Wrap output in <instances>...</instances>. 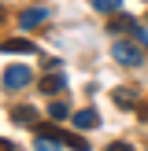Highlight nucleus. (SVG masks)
Listing matches in <instances>:
<instances>
[{"label": "nucleus", "instance_id": "f257e3e1", "mask_svg": "<svg viewBox=\"0 0 148 151\" xmlns=\"http://www.w3.org/2000/svg\"><path fill=\"white\" fill-rule=\"evenodd\" d=\"M111 55H115V63H122V66H141L144 63V52H141L137 44H130V41H115L111 44Z\"/></svg>", "mask_w": 148, "mask_h": 151}, {"label": "nucleus", "instance_id": "f03ea898", "mask_svg": "<svg viewBox=\"0 0 148 151\" xmlns=\"http://www.w3.org/2000/svg\"><path fill=\"white\" fill-rule=\"evenodd\" d=\"M30 81H33V74H30V66H11V70H4V88H11V92H19V88H26Z\"/></svg>", "mask_w": 148, "mask_h": 151}, {"label": "nucleus", "instance_id": "7ed1b4c3", "mask_svg": "<svg viewBox=\"0 0 148 151\" xmlns=\"http://www.w3.org/2000/svg\"><path fill=\"white\" fill-rule=\"evenodd\" d=\"M0 52H7V55H33L37 44L26 41V37H19V41H4V44H0Z\"/></svg>", "mask_w": 148, "mask_h": 151}, {"label": "nucleus", "instance_id": "20e7f679", "mask_svg": "<svg viewBox=\"0 0 148 151\" xmlns=\"http://www.w3.org/2000/svg\"><path fill=\"white\" fill-rule=\"evenodd\" d=\"M41 22H48V11H44V7H26V11L19 15L22 29H33V26H41Z\"/></svg>", "mask_w": 148, "mask_h": 151}, {"label": "nucleus", "instance_id": "39448f33", "mask_svg": "<svg viewBox=\"0 0 148 151\" xmlns=\"http://www.w3.org/2000/svg\"><path fill=\"white\" fill-rule=\"evenodd\" d=\"M63 88H67V78H63L59 70H52V74L41 78V92H44V96H56V92H63Z\"/></svg>", "mask_w": 148, "mask_h": 151}, {"label": "nucleus", "instance_id": "423d86ee", "mask_svg": "<svg viewBox=\"0 0 148 151\" xmlns=\"http://www.w3.org/2000/svg\"><path fill=\"white\" fill-rule=\"evenodd\" d=\"M96 122H100V114H96L93 107H85V111H74V129H93Z\"/></svg>", "mask_w": 148, "mask_h": 151}, {"label": "nucleus", "instance_id": "0eeeda50", "mask_svg": "<svg viewBox=\"0 0 148 151\" xmlns=\"http://www.w3.org/2000/svg\"><path fill=\"white\" fill-rule=\"evenodd\" d=\"M107 29H111V33H133V29H137V19H130V15H118V19H111L107 22Z\"/></svg>", "mask_w": 148, "mask_h": 151}, {"label": "nucleus", "instance_id": "6e6552de", "mask_svg": "<svg viewBox=\"0 0 148 151\" xmlns=\"http://www.w3.org/2000/svg\"><path fill=\"white\" fill-rule=\"evenodd\" d=\"M56 129H48V133H41V137L33 140V147L37 151H59V137H52Z\"/></svg>", "mask_w": 148, "mask_h": 151}, {"label": "nucleus", "instance_id": "1a4fd4ad", "mask_svg": "<svg viewBox=\"0 0 148 151\" xmlns=\"http://www.w3.org/2000/svg\"><path fill=\"white\" fill-rule=\"evenodd\" d=\"M11 118H15L19 125H33V122H37V111L22 103V107H15V111H11Z\"/></svg>", "mask_w": 148, "mask_h": 151}, {"label": "nucleus", "instance_id": "9d476101", "mask_svg": "<svg viewBox=\"0 0 148 151\" xmlns=\"http://www.w3.org/2000/svg\"><path fill=\"white\" fill-rule=\"evenodd\" d=\"M93 7H96V11H104V15H115L118 7H122V0H93Z\"/></svg>", "mask_w": 148, "mask_h": 151}, {"label": "nucleus", "instance_id": "9b49d317", "mask_svg": "<svg viewBox=\"0 0 148 151\" xmlns=\"http://www.w3.org/2000/svg\"><path fill=\"white\" fill-rule=\"evenodd\" d=\"M115 103H118V107H133V103H137V96H133L130 88H115Z\"/></svg>", "mask_w": 148, "mask_h": 151}, {"label": "nucleus", "instance_id": "f8f14e48", "mask_svg": "<svg viewBox=\"0 0 148 151\" xmlns=\"http://www.w3.org/2000/svg\"><path fill=\"white\" fill-rule=\"evenodd\" d=\"M48 114H52V118H67V114H70V107H67L63 100H56V103L48 107Z\"/></svg>", "mask_w": 148, "mask_h": 151}, {"label": "nucleus", "instance_id": "ddd939ff", "mask_svg": "<svg viewBox=\"0 0 148 151\" xmlns=\"http://www.w3.org/2000/svg\"><path fill=\"white\" fill-rule=\"evenodd\" d=\"M63 140H67L74 151H89V140H85V137H63Z\"/></svg>", "mask_w": 148, "mask_h": 151}, {"label": "nucleus", "instance_id": "4468645a", "mask_svg": "<svg viewBox=\"0 0 148 151\" xmlns=\"http://www.w3.org/2000/svg\"><path fill=\"white\" fill-rule=\"evenodd\" d=\"M107 151H133L130 144H122V140H115V144H107Z\"/></svg>", "mask_w": 148, "mask_h": 151}, {"label": "nucleus", "instance_id": "2eb2a0df", "mask_svg": "<svg viewBox=\"0 0 148 151\" xmlns=\"http://www.w3.org/2000/svg\"><path fill=\"white\" fill-rule=\"evenodd\" d=\"M133 37H137V41H141V44L148 48V29H133Z\"/></svg>", "mask_w": 148, "mask_h": 151}, {"label": "nucleus", "instance_id": "dca6fc26", "mask_svg": "<svg viewBox=\"0 0 148 151\" xmlns=\"http://www.w3.org/2000/svg\"><path fill=\"white\" fill-rule=\"evenodd\" d=\"M137 114H141V122H148V103H137Z\"/></svg>", "mask_w": 148, "mask_h": 151}, {"label": "nucleus", "instance_id": "f3484780", "mask_svg": "<svg viewBox=\"0 0 148 151\" xmlns=\"http://www.w3.org/2000/svg\"><path fill=\"white\" fill-rule=\"evenodd\" d=\"M0 151H15V144H11V140H4V137H0Z\"/></svg>", "mask_w": 148, "mask_h": 151}]
</instances>
